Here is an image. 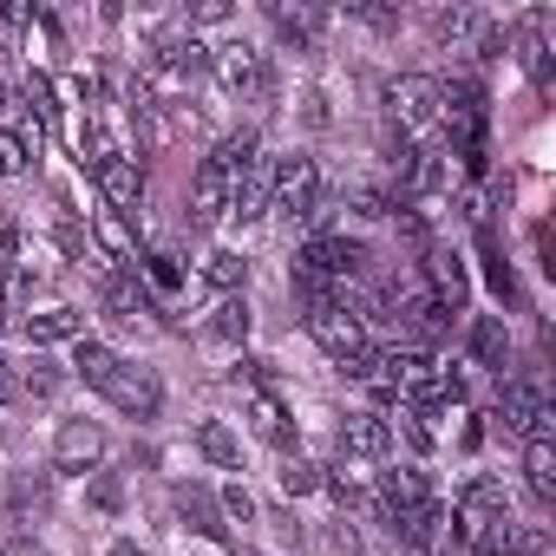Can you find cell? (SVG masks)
<instances>
[{"mask_svg": "<svg viewBox=\"0 0 556 556\" xmlns=\"http://www.w3.org/2000/svg\"><path fill=\"white\" fill-rule=\"evenodd\" d=\"M21 334L34 348H53V341H86V315L79 308H47V315H27Z\"/></svg>", "mask_w": 556, "mask_h": 556, "instance_id": "18", "label": "cell"}, {"mask_svg": "<svg viewBox=\"0 0 556 556\" xmlns=\"http://www.w3.org/2000/svg\"><path fill=\"white\" fill-rule=\"evenodd\" d=\"M387 112L400 118V131H426V125L445 112V86L426 79V73H406V79L387 86Z\"/></svg>", "mask_w": 556, "mask_h": 556, "instance_id": "3", "label": "cell"}, {"mask_svg": "<svg viewBox=\"0 0 556 556\" xmlns=\"http://www.w3.org/2000/svg\"><path fill=\"white\" fill-rule=\"evenodd\" d=\"M262 210H268V170L249 164V170L229 177V216H236V223H255Z\"/></svg>", "mask_w": 556, "mask_h": 556, "instance_id": "19", "label": "cell"}, {"mask_svg": "<svg viewBox=\"0 0 556 556\" xmlns=\"http://www.w3.org/2000/svg\"><path fill=\"white\" fill-rule=\"evenodd\" d=\"M112 556H138V549H131V543H112Z\"/></svg>", "mask_w": 556, "mask_h": 556, "instance_id": "40", "label": "cell"}, {"mask_svg": "<svg viewBox=\"0 0 556 556\" xmlns=\"http://www.w3.org/2000/svg\"><path fill=\"white\" fill-rule=\"evenodd\" d=\"M144 268H151V282H157V289H177V282H184L170 255H144Z\"/></svg>", "mask_w": 556, "mask_h": 556, "instance_id": "34", "label": "cell"}, {"mask_svg": "<svg viewBox=\"0 0 556 556\" xmlns=\"http://www.w3.org/2000/svg\"><path fill=\"white\" fill-rule=\"evenodd\" d=\"M426 295H432V308H439V315L465 308L471 282H465V262H458V255H445V249H426Z\"/></svg>", "mask_w": 556, "mask_h": 556, "instance_id": "13", "label": "cell"}, {"mask_svg": "<svg viewBox=\"0 0 556 556\" xmlns=\"http://www.w3.org/2000/svg\"><path fill=\"white\" fill-rule=\"evenodd\" d=\"M118 413H131V419H157V406H164V387H157V374L151 367H125L118 361V374L99 387Z\"/></svg>", "mask_w": 556, "mask_h": 556, "instance_id": "5", "label": "cell"}, {"mask_svg": "<svg viewBox=\"0 0 556 556\" xmlns=\"http://www.w3.org/2000/svg\"><path fill=\"white\" fill-rule=\"evenodd\" d=\"M295 295H302V308H308V315L341 308V282H328V275H315V268H302V262H295Z\"/></svg>", "mask_w": 556, "mask_h": 556, "instance_id": "25", "label": "cell"}, {"mask_svg": "<svg viewBox=\"0 0 556 556\" xmlns=\"http://www.w3.org/2000/svg\"><path fill=\"white\" fill-rule=\"evenodd\" d=\"M197 452H203L210 465H223V471H236V465H242V439H236L223 419H203V426H197Z\"/></svg>", "mask_w": 556, "mask_h": 556, "instance_id": "23", "label": "cell"}, {"mask_svg": "<svg viewBox=\"0 0 556 556\" xmlns=\"http://www.w3.org/2000/svg\"><path fill=\"white\" fill-rule=\"evenodd\" d=\"M242 275H249V262H242L236 249H216V255L203 262V282H210L216 295H236V289H242Z\"/></svg>", "mask_w": 556, "mask_h": 556, "instance_id": "26", "label": "cell"}, {"mask_svg": "<svg viewBox=\"0 0 556 556\" xmlns=\"http://www.w3.org/2000/svg\"><path fill=\"white\" fill-rule=\"evenodd\" d=\"M92 497H99V510H118V484H112V478H99Z\"/></svg>", "mask_w": 556, "mask_h": 556, "instance_id": "38", "label": "cell"}, {"mask_svg": "<svg viewBox=\"0 0 556 556\" xmlns=\"http://www.w3.org/2000/svg\"><path fill=\"white\" fill-rule=\"evenodd\" d=\"M268 210L282 223H308L321 210V164L315 157H282L268 170Z\"/></svg>", "mask_w": 556, "mask_h": 556, "instance_id": "2", "label": "cell"}, {"mask_svg": "<svg viewBox=\"0 0 556 556\" xmlns=\"http://www.w3.org/2000/svg\"><path fill=\"white\" fill-rule=\"evenodd\" d=\"M105 458V426L92 419H66L60 439H53V471H92Z\"/></svg>", "mask_w": 556, "mask_h": 556, "instance_id": "10", "label": "cell"}, {"mask_svg": "<svg viewBox=\"0 0 556 556\" xmlns=\"http://www.w3.org/2000/svg\"><path fill=\"white\" fill-rule=\"evenodd\" d=\"M73 367H79V380H86V387H105V380L118 374V354H112V348H99V341H79Z\"/></svg>", "mask_w": 556, "mask_h": 556, "instance_id": "28", "label": "cell"}, {"mask_svg": "<svg viewBox=\"0 0 556 556\" xmlns=\"http://www.w3.org/2000/svg\"><path fill=\"white\" fill-rule=\"evenodd\" d=\"M497 517H510L504 484H497V478H478V484H465V497H458V510H452V530H458V543L471 549V536H478L484 523H497Z\"/></svg>", "mask_w": 556, "mask_h": 556, "instance_id": "6", "label": "cell"}, {"mask_svg": "<svg viewBox=\"0 0 556 556\" xmlns=\"http://www.w3.org/2000/svg\"><path fill=\"white\" fill-rule=\"evenodd\" d=\"M223 510H229V517H242V523L255 517V504H249V491H242V484H223Z\"/></svg>", "mask_w": 556, "mask_h": 556, "instance_id": "35", "label": "cell"}, {"mask_svg": "<svg viewBox=\"0 0 556 556\" xmlns=\"http://www.w3.org/2000/svg\"><path fill=\"white\" fill-rule=\"evenodd\" d=\"M210 334H216V341H249V302H236V295H229V302L216 308Z\"/></svg>", "mask_w": 556, "mask_h": 556, "instance_id": "31", "label": "cell"}, {"mask_svg": "<svg viewBox=\"0 0 556 556\" xmlns=\"http://www.w3.org/2000/svg\"><path fill=\"white\" fill-rule=\"evenodd\" d=\"M308 334L321 341V354H334L341 367H354V361H367V321L341 302V308H321V315H308Z\"/></svg>", "mask_w": 556, "mask_h": 556, "instance_id": "4", "label": "cell"}, {"mask_svg": "<svg viewBox=\"0 0 556 556\" xmlns=\"http://www.w3.org/2000/svg\"><path fill=\"white\" fill-rule=\"evenodd\" d=\"M0 445H8V432H0Z\"/></svg>", "mask_w": 556, "mask_h": 556, "instance_id": "41", "label": "cell"}, {"mask_svg": "<svg viewBox=\"0 0 556 556\" xmlns=\"http://www.w3.org/2000/svg\"><path fill=\"white\" fill-rule=\"evenodd\" d=\"M0 400H14V374H8V361H0Z\"/></svg>", "mask_w": 556, "mask_h": 556, "instance_id": "39", "label": "cell"}, {"mask_svg": "<svg viewBox=\"0 0 556 556\" xmlns=\"http://www.w3.org/2000/svg\"><path fill=\"white\" fill-rule=\"evenodd\" d=\"M8 556H53V549H47V543H40V536H27V530H21V536H14V543H8Z\"/></svg>", "mask_w": 556, "mask_h": 556, "instance_id": "37", "label": "cell"}, {"mask_svg": "<svg viewBox=\"0 0 556 556\" xmlns=\"http://www.w3.org/2000/svg\"><path fill=\"white\" fill-rule=\"evenodd\" d=\"M216 79H223L236 99H262V92H268V60H262L249 40H236V47H216Z\"/></svg>", "mask_w": 556, "mask_h": 556, "instance_id": "7", "label": "cell"}, {"mask_svg": "<svg viewBox=\"0 0 556 556\" xmlns=\"http://www.w3.org/2000/svg\"><path fill=\"white\" fill-rule=\"evenodd\" d=\"M268 21L282 27L289 40H315V34L328 27V14H321V8H282V0H275V8H268Z\"/></svg>", "mask_w": 556, "mask_h": 556, "instance_id": "27", "label": "cell"}, {"mask_svg": "<svg viewBox=\"0 0 556 556\" xmlns=\"http://www.w3.org/2000/svg\"><path fill=\"white\" fill-rule=\"evenodd\" d=\"M223 210H229V170H223L216 157H203V170H197V184H190V229H210Z\"/></svg>", "mask_w": 556, "mask_h": 556, "instance_id": "14", "label": "cell"}, {"mask_svg": "<svg viewBox=\"0 0 556 556\" xmlns=\"http://www.w3.org/2000/svg\"><path fill=\"white\" fill-rule=\"evenodd\" d=\"M361 262H367V249H361L354 236H315V242L302 249V268L328 275V282H348V275H361Z\"/></svg>", "mask_w": 556, "mask_h": 556, "instance_id": "12", "label": "cell"}, {"mask_svg": "<svg viewBox=\"0 0 556 556\" xmlns=\"http://www.w3.org/2000/svg\"><path fill=\"white\" fill-rule=\"evenodd\" d=\"M497 419H504V432H536L543 419H549V406H543V387L530 380V374H510L504 380V400H497Z\"/></svg>", "mask_w": 556, "mask_h": 556, "instance_id": "9", "label": "cell"}, {"mask_svg": "<svg viewBox=\"0 0 556 556\" xmlns=\"http://www.w3.org/2000/svg\"><path fill=\"white\" fill-rule=\"evenodd\" d=\"M393 170H400V197H432L439 177H445V164H439L432 151H419V144H400Z\"/></svg>", "mask_w": 556, "mask_h": 556, "instance_id": "17", "label": "cell"}, {"mask_svg": "<svg viewBox=\"0 0 556 556\" xmlns=\"http://www.w3.org/2000/svg\"><path fill=\"white\" fill-rule=\"evenodd\" d=\"M549 419H556V413H549ZM549 419L523 439V484H530L536 504H556V426H549Z\"/></svg>", "mask_w": 556, "mask_h": 556, "instance_id": "11", "label": "cell"}, {"mask_svg": "<svg viewBox=\"0 0 556 556\" xmlns=\"http://www.w3.org/2000/svg\"><path fill=\"white\" fill-rule=\"evenodd\" d=\"M249 426H255V432H262L268 445H282V452L295 445V419H289V406L275 400V393H268L262 380H249Z\"/></svg>", "mask_w": 556, "mask_h": 556, "instance_id": "15", "label": "cell"}, {"mask_svg": "<svg viewBox=\"0 0 556 556\" xmlns=\"http://www.w3.org/2000/svg\"><path fill=\"white\" fill-rule=\"evenodd\" d=\"M282 491H289V497H308V491H321V471H315L308 458H289V465H282Z\"/></svg>", "mask_w": 556, "mask_h": 556, "instance_id": "32", "label": "cell"}, {"mask_svg": "<svg viewBox=\"0 0 556 556\" xmlns=\"http://www.w3.org/2000/svg\"><path fill=\"white\" fill-rule=\"evenodd\" d=\"M348 14H354V21H367V27H380V34H387V27H400V14H393V8H348Z\"/></svg>", "mask_w": 556, "mask_h": 556, "instance_id": "36", "label": "cell"}, {"mask_svg": "<svg viewBox=\"0 0 556 556\" xmlns=\"http://www.w3.org/2000/svg\"><path fill=\"white\" fill-rule=\"evenodd\" d=\"M341 452H354V458H387V452H393V426H387L380 413H348V419H341Z\"/></svg>", "mask_w": 556, "mask_h": 556, "instance_id": "16", "label": "cell"}, {"mask_svg": "<svg viewBox=\"0 0 556 556\" xmlns=\"http://www.w3.org/2000/svg\"><path fill=\"white\" fill-rule=\"evenodd\" d=\"M471 361H478V367H491V374H504V367H510L504 315H478V321H471Z\"/></svg>", "mask_w": 556, "mask_h": 556, "instance_id": "20", "label": "cell"}, {"mask_svg": "<svg viewBox=\"0 0 556 556\" xmlns=\"http://www.w3.org/2000/svg\"><path fill=\"white\" fill-rule=\"evenodd\" d=\"M8 510H14V517L53 510V471H21V478L8 484Z\"/></svg>", "mask_w": 556, "mask_h": 556, "instance_id": "22", "label": "cell"}, {"mask_svg": "<svg viewBox=\"0 0 556 556\" xmlns=\"http://www.w3.org/2000/svg\"><path fill=\"white\" fill-rule=\"evenodd\" d=\"M380 510H387V523H393L413 549H432V543H439L445 510H439V497H432V484H426L419 471H387V478H380Z\"/></svg>", "mask_w": 556, "mask_h": 556, "instance_id": "1", "label": "cell"}, {"mask_svg": "<svg viewBox=\"0 0 556 556\" xmlns=\"http://www.w3.org/2000/svg\"><path fill=\"white\" fill-rule=\"evenodd\" d=\"M105 302H112V308H118L125 321H138V315H157V302H151V295H144V289L131 282V275H118V282L105 289Z\"/></svg>", "mask_w": 556, "mask_h": 556, "instance_id": "29", "label": "cell"}, {"mask_svg": "<svg viewBox=\"0 0 556 556\" xmlns=\"http://www.w3.org/2000/svg\"><path fill=\"white\" fill-rule=\"evenodd\" d=\"M99 242H105V249H112V255H118V262H125V255H131V236H125V223H118V216H112V210H105V216H99Z\"/></svg>", "mask_w": 556, "mask_h": 556, "instance_id": "33", "label": "cell"}, {"mask_svg": "<svg viewBox=\"0 0 556 556\" xmlns=\"http://www.w3.org/2000/svg\"><path fill=\"white\" fill-rule=\"evenodd\" d=\"M34 164V144L14 131V125H0V177H21Z\"/></svg>", "mask_w": 556, "mask_h": 556, "instance_id": "30", "label": "cell"}, {"mask_svg": "<svg viewBox=\"0 0 556 556\" xmlns=\"http://www.w3.org/2000/svg\"><path fill=\"white\" fill-rule=\"evenodd\" d=\"M177 510H184V523H190V530H203V536H223V523H216V504H210V491H203V484H177Z\"/></svg>", "mask_w": 556, "mask_h": 556, "instance_id": "24", "label": "cell"}, {"mask_svg": "<svg viewBox=\"0 0 556 556\" xmlns=\"http://www.w3.org/2000/svg\"><path fill=\"white\" fill-rule=\"evenodd\" d=\"M432 40L452 47V53H465L471 40H484V21H478L471 8H439V14H432Z\"/></svg>", "mask_w": 556, "mask_h": 556, "instance_id": "21", "label": "cell"}, {"mask_svg": "<svg viewBox=\"0 0 556 556\" xmlns=\"http://www.w3.org/2000/svg\"><path fill=\"white\" fill-rule=\"evenodd\" d=\"M92 177H99V197L112 203V216H131V210L144 203V170H138V157L112 151V157H105V164H99Z\"/></svg>", "mask_w": 556, "mask_h": 556, "instance_id": "8", "label": "cell"}]
</instances>
